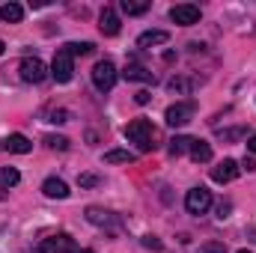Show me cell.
<instances>
[{"label":"cell","instance_id":"obj_1","mask_svg":"<svg viewBox=\"0 0 256 253\" xmlns=\"http://www.w3.org/2000/svg\"><path fill=\"white\" fill-rule=\"evenodd\" d=\"M126 137L131 140V143H137V146H140V152H152V149L158 146V143H155V140H158L155 128H152L149 120H143V116L128 122V126H126Z\"/></svg>","mask_w":256,"mask_h":253},{"label":"cell","instance_id":"obj_2","mask_svg":"<svg viewBox=\"0 0 256 253\" xmlns=\"http://www.w3.org/2000/svg\"><path fill=\"white\" fill-rule=\"evenodd\" d=\"M86 220L98 230H108V232H120L122 230V218L116 212H108V208H98V206H90L86 208Z\"/></svg>","mask_w":256,"mask_h":253},{"label":"cell","instance_id":"obj_3","mask_svg":"<svg viewBox=\"0 0 256 253\" xmlns=\"http://www.w3.org/2000/svg\"><path fill=\"white\" fill-rule=\"evenodd\" d=\"M51 78L57 80V84H68L72 78H74V57H72V51L68 48H60L57 54H54V63H51Z\"/></svg>","mask_w":256,"mask_h":253},{"label":"cell","instance_id":"obj_4","mask_svg":"<svg viewBox=\"0 0 256 253\" xmlns=\"http://www.w3.org/2000/svg\"><path fill=\"white\" fill-rule=\"evenodd\" d=\"M116 78H120V72H116V66L110 63V60H98V63L92 66V84H96L98 92H110L114 84H116Z\"/></svg>","mask_w":256,"mask_h":253},{"label":"cell","instance_id":"obj_5","mask_svg":"<svg viewBox=\"0 0 256 253\" xmlns=\"http://www.w3.org/2000/svg\"><path fill=\"white\" fill-rule=\"evenodd\" d=\"M194 110H196V104H194L191 98H188V102H176V104L167 108L164 122H167L170 128H182V126H188V122L194 120Z\"/></svg>","mask_w":256,"mask_h":253},{"label":"cell","instance_id":"obj_6","mask_svg":"<svg viewBox=\"0 0 256 253\" xmlns=\"http://www.w3.org/2000/svg\"><path fill=\"white\" fill-rule=\"evenodd\" d=\"M18 72H21V80L24 84H42L48 78V66L42 63L39 57H24L21 66H18Z\"/></svg>","mask_w":256,"mask_h":253},{"label":"cell","instance_id":"obj_7","mask_svg":"<svg viewBox=\"0 0 256 253\" xmlns=\"http://www.w3.org/2000/svg\"><path fill=\"white\" fill-rule=\"evenodd\" d=\"M185 208H188L191 214H206V212L212 208V190L202 188V185L191 188L188 196H185Z\"/></svg>","mask_w":256,"mask_h":253},{"label":"cell","instance_id":"obj_8","mask_svg":"<svg viewBox=\"0 0 256 253\" xmlns=\"http://www.w3.org/2000/svg\"><path fill=\"white\" fill-rule=\"evenodd\" d=\"M74 238L68 232H57V236H48L39 242V253H74Z\"/></svg>","mask_w":256,"mask_h":253},{"label":"cell","instance_id":"obj_9","mask_svg":"<svg viewBox=\"0 0 256 253\" xmlns=\"http://www.w3.org/2000/svg\"><path fill=\"white\" fill-rule=\"evenodd\" d=\"M170 18H173L179 27H191V24L200 21V6H194V3H179V6L170 9Z\"/></svg>","mask_w":256,"mask_h":253},{"label":"cell","instance_id":"obj_10","mask_svg":"<svg viewBox=\"0 0 256 253\" xmlns=\"http://www.w3.org/2000/svg\"><path fill=\"white\" fill-rule=\"evenodd\" d=\"M238 173H242V167H238V161H232V158H224L214 170H212V179L218 182V185H226V182H232V179H238Z\"/></svg>","mask_w":256,"mask_h":253},{"label":"cell","instance_id":"obj_11","mask_svg":"<svg viewBox=\"0 0 256 253\" xmlns=\"http://www.w3.org/2000/svg\"><path fill=\"white\" fill-rule=\"evenodd\" d=\"M98 30H102L104 36H116V33H120V15H116L110 6L102 9V15H98Z\"/></svg>","mask_w":256,"mask_h":253},{"label":"cell","instance_id":"obj_12","mask_svg":"<svg viewBox=\"0 0 256 253\" xmlns=\"http://www.w3.org/2000/svg\"><path fill=\"white\" fill-rule=\"evenodd\" d=\"M42 194H45V196H51V200H66V196H68V185H66L63 179L51 176V179H45V182H42Z\"/></svg>","mask_w":256,"mask_h":253},{"label":"cell","instance_id":"obj_13","mask_svg":"<svg viewBox=\"0 0 256 253\" xmlns=\"http://www.w3.org/2000/svg\"><path fill=\"white\" fill-rule=\"evenodd\" d=\"M164 42H170L167 30H146L137 36V48H152V45H164Z\"/></svg>","mask_w":256,"mask_h":253},{"label":"cell","instance_id":"obj_14","mask_svg":"<svg viewBox=\"0 0 256 253\" xmlns=\"http://www.w3.org/2000/svg\"><path fill=\"white\" fill-rule=\"evenodd\" d=\"M3 149H6V152H15V155H27V152L33 149V143H30L24 134H9V137L3 140Z\"/></svg>","mask_w":256,"mask_h":253},{"label":"cell","instance_id":"obj_15","mask_svg":"<svg viewBox=\"0 0 256 253\" xmlns=\"http://www.w3.org/2000/svg\"><path fill=\"white\" fill-rule=\"evenodd\" d=\"M122 78H126V80H140V84H155V72H149V68H143V66H134V63L122 72Z\"/></svg>","mask_w":256,"mask_h":253},{"label":"cell","instance_id":"obj_16","mask_svg":"<svg viewBox=\"0 0 256 253\" xmlns=\"http://www.w3.org/2000/svg\"><path fill=\"white\" fill-rule=\"evenodd\" d=\"M0 18H3L6 24H18V21L24 18V6H21V3H3V6H0Z\"/></svg>","mask_w":256,"mask_h":253},{"label":"cell","instance_id":"obj_17","mask_svg":"<svg viewBox=\"0 0 256 253\" xmlns=\"http://www.w3.org/2000/svg\"><path fill=\"white\" fill-rule=\"evenodd\" d=\"M134 161H137V155L128 152V149H110V152H104V164H134Z\"/></svg>","mask_w":256,"mask_h":253},{"label":"cell","instance_id":"obj_18","mask_svg":"<svg viewBox=\"0 0 256 253\" xmlns=\"http://www.w3.org/2000/svg\"><path fill=\"white\" fill-rule=\"evenodd\" d=\"M191 158L196 161V164L212 161V146H208L206 140H194V143H191Z\"/></svg>","mask_w":256,"mask_h":253},{"label":"cell","instance_id":"obj_19","mask_svg":"<svg viewBox=\"0 0 256 253\" xmlns=\"http://www.w3.org/2000/svg\"><path fill=\"white\" fill-rule=\"evenodd\" d=\"M120 9H122L126 15H143V12H149V3H146V0H122Z\"/></svg>","mask_w":256,"mask_h":253},{"label":"cell","instance_id":"obj_20","mask_svg":"<svg viewBox=\"0 0 256 253\" xmlns=\"http://www.w3.org/2000/svg\"><path fill=\"white\" fill-rule=\"evenodd\" d=\"M191 143H194V137H173L170 140V155L179 158L182 152H191Z\"/></svg>","mask_w":256,"mask_h":253},{"label":"cell","instance_id":"obj_21","mask_svg":"<svg viewBox=\"0 0 256 253\" xmlns=\"http://www.w3.org/2000/svg\"><path fill=\"white\" fill-rule=\"evenodd\" d=\"M66 48L72 51V57H78V54H80V57H86V54H92V51H96V45H92V42H68Z\"/></svg>","mask_w":256,"mask_h":253},{"label":"cell","instance_id":"obj_22","mask_svg":"<svg viewBox=\"0 0 256 253\" xmlns=\"http://www.w3.org/2000/svg\"><path fill=\"white\" fill-rule=\"evenodd\" d=\"M0 182H3L6 188H12V185L21 182V173H18L15 167H3V170H0Z\"/></svg>","mask_w":256,"mask_h":253},{"label":"cell","instance_id":"obj_23","mask_svg":"<svg viewBox=\"0 0 256 253\" xmlns=\"http://www.w3.org/2000/svg\"><path fill=\"white\" fill-rule=\"evenodd\" d=\"M45 146L66 152V149H68V137H63V134H48V137H45Z\"/></svg>","mask_w":256,"mask_h":253},{"label":"cell","instance_id":"obj_24","mask_svg":"<svg viewBox=\"0 0 256 253\" xmlns=\"http://www.w3.org/2000/svg\"><path fill=\"white\" fill-rule=\"evenodd\" d=\"M244 134H248V128H244V126H238V128H220V131H218V137H220V140H238V137H244Z\"/></svg>","mask_w":256,"mask_h":253},{"label":"cell","instance_id":"obj_25","mask_svg":"<svg viewBox=\"0 0 256 253\" xmlns=\"http://www.w3.org/2000/svg\"><path fill=\"white\" fill-rule=\"evenodd\" d=\"M98 182H102V179H98L96 173H80V176H78V185H80V188H96Z\"/></svg>","mask_w":256,"mask_h":253},{"label":"cell","instance_id":"obj_26","mask_svg":"<svg viewBox=\"0 0 256 253\" xmlns=\"http://www.w3.org/2000/svg\"><path fill=\"white\" fill-rule=\"evenodd\" d=\"M188 86H191V84H188L185 78H173V80L167 84V90H170V92H188Z\"/></svg>","mask_w":256,"mask_h":253},{"label":"cell","instance_id":"obj_27","mask_svg":"<svg viewBox=\"0 0 256 253\" xmlns=\"http://www.w3.org/2000/svg\"><path fill=\"white\" fill-rule=\"evenodd\" d=\"M200 253H226V248H224V244H218V242H208V244H202V248H200Z\"/></svg>","mask_w":256,"mask_h":253},{"label":"cell","instance_id":"obj_28","mask_svg":"<svg viewBox=\"0 0 256 253\" xmlns=\"http://www.w3.org/2000/svg\"><path fill=\"white\" fill-rule=\"evenodd\" d=\"M72 114L68 110H51V122H68Z\"/></svg>","mask_w":256,"mask_h":253},{"label":"cell","instance_id":"obj_29","mask_svg":"<svg viewBox=\"0 0 256 253\" xmlns=\"http://www.w3.org/2000/svg\"><path fill=\"white\" fill-rule=\"evenodd\" d=\"M143 248H149V250H161V242H158L155 236H143Z\"/></svg>","mask_w":256,"mask_h":253},{"label":"cell","instance_id":"obj_30","mask_svg":"<svg viewBox=\"0 0 256 253\" xmlns=\"http://www.w3.org/2000/svg\"><path fill=\"white\" fill-rule=\"evenodd\" d=\"M238 167H242V170H248V173H256V158H248V155H244V161H242Z\"/></svg>","mask_w":256,"mask_h":253},{"label":"cell","instance_id":"obj_31","mask_svg":"<svg viewBox=\"0 0 256 253\" xmlns=\"http://www.w3.org/2000/svg\"><path fill=\"white\" fill-rule=\"evenodd\" d=\"M149 98H152V96H149L146 90H140V92H134V102H137V104H146Z\"/></svg>","mask_w":256,"mask_h":253},{"label":"cell","instance_id":"obj_32","mask_svg":"<svg viewBox=\"0 0 256 253\" xmlns=\"http://www.w3.org/2000/svg\"><path fill=\"white\" fill-rule=\"evenodd\" d=\"M230 208H232L230 202H220V206H218V218H220V220H224V218H230Z\"/></svg>","mask_w":256,"mask_h":253},{"label":"cell","instance_id":"obj_33","mask_svg":"<svg viewBox=\"0 0 256 253\" xmlns=\"http://www.w3.org/2000/svg\"><path fill=\"white\" fill-rule=\"evenodd\" d=\"M248 149H250V152H254V155H256V134H254V137H250V140H248Z\"/></svg>","mask_w":256,"mask_h":253},{"label":"cell","instance_id":"obj_34","mask_svg":"<svg viewBox=\"0 0 256 253\" xmlns=\"http://www.w3.org/2000/svg\"><path fill=\"white\" fill-rule=\"evenodd\" d=\"M74 253H96V250H86V248H78Z\"/></svg>","mask_w":256,"mask_h":253},{"label":"cell","instance_id":"obj_35","mask_svg":"<svg viewBox=\"0 0 256 253\" xmlns=\"http://www.w3.org/2000/svg\"><path fill=\"white\" fill-rule=\"evenodd\" d=\"M3 48H6V45H3V39H0V54H3Z\"/></svg>","mask_w":256,"mask_h":253},{"label":"cell","instance_id":"obj_36","mask_svg":"<svg viewBox=\"0 0 256 253\" xmlns=\"http://www.w3.org/2000/svg\"><path fill=\"white\" fill-rule=\"evenodd\" d=\"M0 200H3V188H0Z\"/></svg>","mask_w":256,"mask_h":253},{"label":"cell","instance_id":"obj_37","mask_svg":"<svg viewBox=\"0 0 256 253\" xmlns=\"http://www.w3.org/2000/svg\"><path fill=\"white\" fill-rule=\"evenodd\" d=\"M238 253H250V250H238Z\"/></svg>","mask_w":256,"mask_h":253},{"label":"cell","instance_id":"obj_38","mask_svg":"<svg viewBox=\"0 0 256 253\" xmlns=\"http://www.w3.org/2000/svg\"><path fill=\"white\" fill-rule=\"evenodd\" d=\"M0 149H3V140H0Z\"/></svg>","mask_w":256,"mask_h":253}]
</instances>
